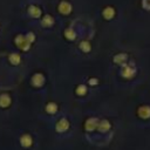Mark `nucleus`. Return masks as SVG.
<instances>
[{"mask_svg": "<svg viewBox=\"0 0 150 150\" xmlns=\"http://www.w3.org/2000/svg\"><path fill=\"white\" fill-rule=\"evenodd\" d=\"M26 36H27V39H28L30 42H33V41L35 40V36H34V34H32V33H28Z\"/></svg>", "mask_w": 150, "mask_h": 150, "instance_id": "obj_21", "label": "nucleus"}, {"mask_svg": "<svg viewBox=\"0 0 150 150\" xmlns=\"http://www.w3.org/2000/svg\"><path fill=\"white\" fill-rule=\"evenodd\" d=\"M46 111H47L48 114H55V112L57 111V104H56V103H53V102L48 103V104L46 105Z\"/></svg>", "mask_w": 150, "mask_h": 150, "instance_id": "obj_12", "label": "nucleus"}, {"mask_svg": "<svg viewBox=\"0 0 150 150\" xmlns=\"http://www.w3.org/2000/svg\"><path fill=\"white\" fill-rule=\"evenodd\" d=\"M137 114H138V116L141 118L148 120L150 117V107L149 105H142V107H139L138 110H137Z\"/></svg>", "mask_w": 150, "mask_h": 150, "instance_id": "obj_4", "label": "nucleus"}, {"mask_svg": "<svg viewBox=\"0 0 150 150\" xmlns=\"http://www.w3.org/2000/svg\"><path fill=\"white\" fill-rule=\"evenodd\" d=\"M11 96L8 94H1L0 95V107L1 108H7L11 105Z\"/></svg>", "mask_w": 150, "mask_h": 150, "instance_id": "obj_7", "label": "nucleus"}, {"mask_svg": "<svg viewBox=\"0 0 150 150\" xmlns=\"http://www.w3.org/2000/svg\"><path fill=\"white\" fill-rule=\"evenodd\" d=\"M89 84L90 86H96L97 84V80L96 79H90L89 80Z\"/></svg>", "mask_w": 150, "mask_h": 150, "instance_id": "obj_22", "label": "nucleus"}, {"mask_svg": "<svg viewBox=\"0 0 150 150\" xmlns=\"http://www.w3.org/2000/svg\"><path fill=\"white\" fill-rule=\"evenodd\" d=\"M69 128V122L67 118H61L57 121L56 125H55V129L57 132H64L66 130H68Z\"/></svg>", "mask_w": 150, "mask_h": 150, "instance_id": "obj_2", "label": "nucleus"}, {"mask_svg": "<svg viewBox=\"0 0 150 150\" xmlns=\"http://www.w3.org/2000/svg\"><path fill=\"white\" fill-rule=\"evenodd\" d=\"M64 35H66L67 39H69V40H74V39H75V32H74L73 29H67V30L64 32Z\"/></svg>", "mask_w": 150, "mask_h": 150, "instance_id": "obj_19", "label": "nucleus"}, {"mask_svg": "<svg viewBox=\"0 0 150 150\" xmlns=\"http://www.w3.org/2000/svg\"><path fill=\"white\" fill-rule=\"evenodd\" d=\"M15 43H16V46H18L20 49H22V50H28L32 42L27 39V36L19 35V36L15 39Z\"/></svg>", "mask_w": 150, "mask_h": 150, "instance_id": "obj_1", "label": "nucleus"}, {"mask_svg": "<svg viewBox=\"0 0 150 150\" xmlns=\"http://www.w3.org/2000/svg\"><path fill=\"white\" fill-rule=\"evenodd\" d=\"M29 14L32 16H34V18H39L40 14H41V11L36 6H29Z\"/></svg>", "mask_w": 150, "mask_h": 150, "instance_id": "obj_13", "label": "nucleus"}, {"mask_svg": "<svg viewBox=\"0 0 150 150\" xmlns=\"http://www.w3.org/2000/svg\"><path fill=\"white\" fill-rule=\"evenodd\" d=\"M135 73H136V69L135 68H132V67H124L123 69H122V71H121V74L123 75V77H128V79H130V77H132L134 75H135Z\"/></svg>", "mask_w": 150, "mask_h": 150, "instance_id": "obj_8", "label": "nucleus"}, {"mask_svg": "<svg viewBox=\"0 0 150 150\" xmlns=\"http://www.w3.org/2000/svg\"><path fill=\"white\" fill-rule=\"evenodd\" d=\"M59 11H60L62 14H68V13H70V11H71V5L68 4V2H66V1H62V2L59 5Z\"/></svg>", "mask_w": 150, "mask_h": 150, "instance_id": "obj_9", "label": "nucleus"}, {"mask_svg": "<svg viewBox=\"0 0 150 150\" xmlns=\"http://www.w3.org/2000/svg\"><path fill=\"white\" fill-rule=\"evenodd\" d=\"M97 129L101 131V132H105V131H108L109 129H110V123L108 122V121H105V120H103V121H101V122H98V125H97Z\"/></svg>", "mask_w": 150, "mask_h": 150, "instance_id": "obj_11", "label": "nucleus"}, {"mask_svg": "<svg viewBox=\"0 0 150 150\" xmlns=\"http://www.w3.org/2000/svg\"><path fill=\"white\" fill-rule=\"evenodd\" d=\"M32 83L34 87H41L45 83V77L42 74H35L32 79Z\"/></svg>", "mask_w": 150, "mask_h": 150, "instance_id": "obj_6", "label": "nucleus"}, {"mask_svg": "<svg viewBox=\"0 0 150 150\" xmlns=\"http://www.w3.org/2000/svg\"><path fill=\"white\" fill-rule=\"evenodd\" d=\"M143 7L150 11V0H143Z\"/></svg>", "mask_w": 150, "mask_h": 150, "instance_id": "obj_20", "label": "nucleus"}, {"mask_svg": "<svg viewBox=\"0 0 150 150\" xmlns=\"http://www.w3.org/2000/svg\"><path fill=\"white\" fill-rule=\"evenodd\" d=\"M127 55L125 54H118V55H116L115 56V59H114V61L115 62H117V63H120V64H123V61H125L127 60Z\"/></svg>", "mask_w": 150, "mask_h": 150, "instance_id": "obj_16", "label": "nucleus"}, {"mask_svg": "<svg viewBox=\"0 0 150 150\" xmlns=\"http://www.w3.org/2000/svg\"><path fill=\"white\" fill-rule=\"evenodd\" d=\"M102 15H103L107 20H110V19L115 15V11H114L112 7H105V8L103 9V12H102Z\"/></svg>", "mask_w": 150, "mask_h": 150, "instance_id": "obj_10", "label": "nucleus"}, {"mask_svg": "<svg viewBox=\"0 0 150 150\" xmlns=\"http://www.w3.org/2000/svg\"><path fill=\"white\" fill-rule=\"evenodd\" d=\"M20 143L23 148H29L32 144H33V139L30 137V135L28 134H23L21 137H20Z\"/></svg>", "mask_w": 150, "mask_h": 150, "instance_id": "obj_5", "label": "nucleus"}, {"mask_svg": "<svg viewBox=\"0 0 150 150\" xmlns=\"http://www.w3.org/2000/svg\"><path fill=\"white\" fill-rule=\"evenodd\" d=\"M53 23H54V20H53V18H52L50 15H45V16H43V19H42V26L49 27V26H52Z\"/></svg>", "mask_w": 150, "mask_h": 150, "instance_id": "obj_14", "label": "nucleus"}, {"mask_svg": "<svg viewBox=\"0 0 150 150\" xmlns=\"http://www.w3.org/2000/svg\"><path fill=\"white\" fill-rule=\"evenodd\" d=\"M97 125H98V120L95 118V117H91V118H88V120L86 121V123H84V129H86L87 131H93V130H95V129L97 128Z\"/></svg>", "mask_w": 150, "mask_h": 150, "instance_id": "obj_3", "label": "nucleus"}, {"mask_svg": "<svg viewBox=\"0 0 150 150\" xmlns=\"http://www.w3.org/2000/svg\"><path fill=\"white\" fill-rule=\"evenodd\" d=\"M20 55L19 54H11L9 55V61H11V63L12 64H18V63H20Z\"/></svg>", "mask_w": 150, "mask_h": 150, "instance_id": "obj_15", "label": "nucleus"}, {"mask_svg": "<svg viewBox=\"0 0 150 150\" xmlns=\"http://www.w3.org/2000/svg\"><path fill=\"white\" fill-rule=\"evenodd\" d=\"M80 48H81L83 52H89V50H90V45H89V42H87V41H82V42L80 43Z\"/></svg>", "mask_w": 150, "mask_h": 150, "instance_id": "obj_18", "label": "nucleus"}, {"mask_svg": "<svg viewBox=\"0 0 150 150\" xmlns=\"http://www.w3.org/2000/svg\"><path fill=\"white\" fill-rule=\"evenodd\" d=\"M86 93H87V87H86V86L80 84V86L76 88V94H77V95L83 96V95H86Z\"/></svg>", "mask_w": 150, "mask_h": 150, "instance_id": "obj_17", "label": "nucleus"}]
</instances>
